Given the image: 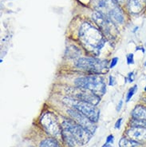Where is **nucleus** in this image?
Masks as SVG:
<instances>
[{
    "label": "nucleus",
    "instance_id": "1",
    "mask_svg": "<svg viewBox=\"0 0 146 147\" xmlns=\"http://www.w3.org/2000/svg\"><path fill=\"white\" fill-rule=\"evenodd\" d=\"M78 37L81 43L88 50L96 54H99L106 44V40L101 30L89 22H83L81 25Z\"/></svg>",
    "mask_w": 146,
    "mask_h": 147
},
{
    "label": "nucleus",
    "instance_id": "2",
    "mask_svg": "<svg viewBox=\"0 0 146 147\" xmlns=\"http://www.w3.org/2000/svg\"><path fill=\"white\" fill-rule=\"evenodd\" d=\"M96 11L101 13L113 24H121L124 22V15L113 0H94Z\"/></svg>",
    "mask_w": 146,
    "mask_h": 147
},
{
    "label": "nucleus",
    "instance_id": "3",
    "mask_svg": "<svg viewBox=\"0 0 146 147\" xmlns=\"http://www.w3.org/2000/svg\"><path fill=\"white\" fill-rule=\"evenodd\" d=\"M74 83L77 87L87 89L100 97L106 94V82L102 78L98 75H89V76L80 77L75 80Z\"/></svg>",
    "mask_w": 146,
    "mask_h": 147
},
{
    "label": "nucleus",
    "instance_id": "4",
    "mask_svg": "<svg viewBox=\"0 0 146 147\" xmlns=\"http://www.w3.org/2000/svg\"><path fill=\"white\" fill-rule=\"evenodd\" d=\"M64 103L70 107L72 109L79 111L80 113L84 114L89 119L94 122H97L99 119V110L90 103L77 100L71 97H67L63 99Z\"/></svg>",
    "mask_w": 146,
    "mask_h": 147
},
{
    "label": "nucleus",
    "instance_id": "5",
    "mask_svg": "<svg viewBox=\"0 0 146 147\" xmlns=\"http://www.w3.org/2000/svg\"><path fill=\"white\" fill-rule=\"evenodd\" d=\"M62 130L70 134L80 145L87 143L91 138L92 134L81 126L73 120H65L62 124Z\"/></svg>",
    "mask_w": 146,
    "mask_h": 147
},
{
    "label": "nucleus",
    "instance_id": "6",
    "mask_svg": "<svg viewBox=\"0 0 146 147\" xmlns=\"http://www.w3.org/2000/svg\"><path fill=\"white\" fill-rule=\"evenodd\" d=\"M75 66L79 69L91 73H104L108 70V62L94 58H81L77 59Z\"/></svg>",
    "mask_w": 146,
    "mask_h": 147
},
{
    "label": "nucleus",
    "instance_id": "7",
    "mask_svg": "<svg viewBox=\"0 0 146 147\" xmlns=\"http://www.w3.org/2000/svg\"><path fill=\"white\" fill-rule=\"evenodd\" d=\"M66 92L69 97L77 100L90 103L94 106H97L100 102V96L87 89L81 88L77 86L73 87V88L70 87L66 90Z\"/></svg>",
    "mask_w": 146,
    "mask_h": 147
},
{
    "label": "nucleus",
    "instance_id": "8",
    "mask_svg": "<svg viewBox=\"0 0 146 147\" xmlns=\"http://www.w3.org/2000/svg\"><path fill=\"white\" fill-rule=\"evenodd\" d=\"M41 123L45 130L51 136L57 138L62 134V125H59L56 116L50 112H46L42 117Z\"/></svg>",
    "mask_w": 146,
    "mask_h": 147
},
{
    "label": "nucleus",
    "instance_id": "9",
    "mask_svg": "<svg viewBox=\"0 0 146 147\" xmlns=\"http://www.w3.org/2000/svg\"><path fill=\"white\" fill-rule=\"evenodd\" d=\"M69 115L73 118V121H75L77 124H79L81 126H82L83 128L85 129L89 132H90L93 134L95 132L96 129H97V125H95L94 122L92 121L90 119L85 116L84 114L80 113L79 111L74 110V109H69L67 110Z\"/></svg>",
    "mask_w": 146,
    "mask_h": 147
},
{
    "label": "nucleus",
    "instance_id": "10",
    "mask_svg": "<svg viewBox=\"0 0 146 147\" xmlns=\"http://www.w3.org/2000/svg\"><path fill=\"white\" fill-rule=\"evenodd\" d=\"M92 18L94 19V21L98 25L99 27H101L106 33L109 34L111 32L112 26H113L114 24L110 22L108 18H106L104 15L98 11H95L92 15Z\"/></svg>",
    "mask_w": 146,
    "mask_h": 147
},
{
    "label": "nucleus",
    "instance_id": "11",
    "mask_svg": "<svg viewBox=\"0 0 146 147\" xmlns=\"http://www.w3.org/2000/svg\"><path fill=\"white\" fill-rule=\"evenodd\" d=\"M127 135L136 142H146V128L141 126H132L127 130Z\"/></svg>",
    "mask_w": 146,
    "mask_h": 147
},
{
    "label": "nucleus",
    "instance_id": "12",
    "mask_svg": "<svg viewBox=\"0 0 146 147\" xmlns=\"http://www.w3.org/2000/svg\"><path fill=\"white\" fill-rule=\"evenodd\" d=\"M132 116L135 119L146 120V107L138 105L132 111Z\"/></svg>",
    "mask_w": 146,
    "mask_h": 147
},
{
    "label": "nucleus",
    "instance_id": "13",
    "mask_svg": "<svg viewBox=\"0 0 146 147\" xmlns=\"http://www.w3.org/2000/svg\"><path fill=\"white\" fill-rule=\"evenodd\" d=\"M120 147H140L141 144L138 142L130 138H121L119 142Z\"/></svg>",
    "mask_w": 146,
    "mask_h": 147
},
{
    "label": "nucleus",
    "instance_id": "14",
    "mask_svg": "<svg viewBox=\"0 0 146 147\" xmlns=\"http://www.w3.org/2000/svg\"><path fill=\"white\" fill-rule=\"evenodd\" d=\"M144 3H145V0H130L129 7H130L132 11L138 12V11H141Z\"/></svg>",
    "mask_w": 146,
    "mask_h": 147
},
{
    "label": "nucleus",
    "instance_id": "15",
    "mask_svg": "<svg viewBox=\"0 0 146 147\" xmlns=\"http://www.w3.org/2000/svg\"><path fill=\"white\" fill-rule=\"evenodd\" d=\"M40 147H60V146L54 138H47L41 142Z\"/></svg>",
    "mask_w": 146,
    "mask_h": 147
},
{
    "label": "nucleus",
    "instance_id": "16",
    "mask_svg": "<svg viewBox=\"0 0 146 147\" xmlns=\"http://www.w3.org/2000/svg\"><path fill=\"white\" fill-rule=\"evenodd\" d=\"M137 90V86L135 85V86H133V87L129 90L128 93H127V95H126V102H129V100H131L132 97L134 95V94L136 93V91Z\"/></svg>",
    "mask_w": 146,
    "mask_h": 147
},
{
    "label": "nucleus",
    "instance_id": "17",
    "mask_svg": "<svg viewBox=\"0 0 146 147\" xmlns=\"http://www.w3.org/2000/svg\"><path fill=\"white\" fill-rule=\"evenodd\" d=\"M131 123L133 126H141V127L146 128V120H140V119L133 118Z\"/></svg>",
    "mask_w": 146,
    "mask_h": 147
},
{
    "label": "nucleus",
    "instance_id": "18",
    "mask_svg": "<svg viewBox=\"0 0 146 147\" xmlns=\"http://www.w3.org/2000/svg\"><path fill=\"white\" fill-rule=\"evenodd\" d=\"M127 63L129 65L134 63V59H133V54H129V55H127Z\"/></svg>",
    "mask_w": 146,
    "mask_h": 147
},
{
    "label": "nucleus",
    "instance_id": "19",
    "mask_svg": "<svg viewBox=\"0 0 146 147\" xmlns=\"http://www.w3.org/2000/svg\"><path fill=\"white\" fill-rule=\"evenodd\" d=\"M117 63H118V58H117V57L113 58V59H112V61H111V63H110V68H111V69H112V68H113L114 66L117 65Z\"/></svg>",
    "mask_w": 146,
    "mask_h": 147
},
{
    "label": "nucleus",
    "instance_id": "20",
    "mask_svg": "<svg viewBox=\"0 0 146 147\" xmlns=\"http://www.w3.org/2000/svg\"><path fill=\"white\" fill-rule=\"evenodd\" d=\"M133 76H134V74L133 72H130V73H129L128 74V77L126 78V80H128L129 82H133Z\"/></svg>",
    "mask_w": 146,
    "mask_h": 147
},
{
    "label": "nucleus",
    "instance_id": "21",
    "mask_svg": "<svg viewBox=\"0 0 146 147\" xmlns=\"http://www.w3.org/2000/svg\"><path fill=\"white\" fill-rule=\"evenodd\" d=\"M109 85L110 86H113L115 85V78L113 76H110V82H109Z\"/></svg>",
    "mask_w": 146,
    "mask_h": 147
},
{
    "label": "nucleus",
    "instance_id": "22",
    "mask_svg": "<svg viewBox=\"0 0 146 147\" xmlns=\"http://www.w3.org/2000/svg\"><path fill=\"white\" fill-rule=\"evenodd\" d=\"M121 121H122V118H120V119H118L116 122V124H115V128L116 129H120V124H121Z\"/></svg>",
    "mask_w": 146,
    "mask_h": 147
},
{
    "label": "nucleus",
    "instance_id": "23",
    "mask_svg": "<svg viewBox=\"0 0 146 147\" xmlns=\"http://www.w3.org/2000/svg\"><path fill=\"white\" fill-rule=\"evenodd\" d=\"M106 142L108 144H111L113 142V135H110V136L107 138V141H106Z\"/></svg>",
    "mask_w": 146,
    "mask_h": 147
},
{
    "label": "nucleus",
    "instance_id": "24",
    "mask_svg": "<svg viewBox=\"0 0 146 147\" xmlns=\"http://www.w3.org/2000/svg\"><path fill=\"white\" fill-rule=\"evenodd\" d=\"M122 104H123V101L122 100H120L119 103L117 104V112H119L121 109V107H122Z\"/></svg>",
    "mask_w": 146,
    "mask_h": 147
},
{
    "label": "nucleus",
    "instance_id": "25",
    "mask_svg": "<svg viewBox=\"0 0 146 147\" xmlns=\"http://www.w3.org/2000/svg\"><path fill=\"white\" fill-rule=\"evenodd\" d=\"M117 2H119V3H120V2H122V1H123V0H117Z\"/></svg>",
    "mask_w": 146,
    "mask_h": 147
},
{
    "label": "nucleus",
    "instance_id": "26",
    "mask_svg": "<svg viewBox=\"0 0 146 147\" xmlns=\"http://www.w3.org/2000/svg\"><path fill=\"white\" fill-rule=\"evenodd\" d=\"M144 101H145V102H146V98H145V99H144Z\"/></svg>",
    "mask_w": 146,
    "mask_h": 147
},
{
    "label": "nucleus",
    "instance_id": "27",
    "mask_svg": "<svg viewBox=\"0 0 146 147\" xmlns=\"http://www.w3.org/2000/svg\"><path fill=\"white\" fill-rule=\"evenodd\" d=\"M145 66H146V63H145Z\"/></svg>",
    "mask_w": 146,
    "mask_h": 147
},
{
    "label": "nucleus",
    "instance_id": "28",
    "mask_svg": "<svg viewBox=\"0 0 146 147\" xmlns=\"http://www.w3.org/2000/svg\"><path fill=\"white\" fill-rule=\"evenodd\" d=\"M145 90H146V87H145Z\"/></svg>",
    "mask_w": 146,
    "mask_h": 147
}]
</instances>
